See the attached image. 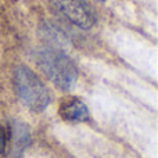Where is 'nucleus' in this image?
I'll return each mask as SVG.
<instances>
[{
    "instance_id": "obj_2",
    "label": "nucleus",
    "mask_w": 158,
    "mask_h": 158,
    "mask_svg": "<svg viewBox=\"0 0 158 158\" xmlns=\"http://www.w3.org/2000/svg\"><path fill=\"white\" fill-rule=\"evenodd\" d=\"M14 87L22 104L33 112H42L52 101L50 92L43 81L25 65L17 67L14 71Z\"/></svg>"
},
{
    "instance_id": "obj_3",
    "label": "nucleus",
    "mask_w": 158,
    "mask_h": 158,
    "mask_svg": "<svg viewBox=\"0 0 158 158\" xmlns=\"http://www.w3.org/2000/svg\"><path fill=\"white\" fill-rule=\"evenodd\" d=\"M57 10L72 24L82 29H90L96 24V15L85 0H52Z\"/></svg>"
},
{
    "instance_id": "obj_4",
    "label": "nucleus",
    "mask_w": 158,
    "mask_h": 158,
    "mask_svg": "<svg viewBox=\"0 0 158 158\" xmlns=\"http://www.w3.org/2000/svg\"><path fill=\"white\" fill-rule=\"evenodd\" d=\"M58 115L68 123L87 122L90 119V112L87 106L75 96H65L58 104Z\"/></svg>"
},
{
    "instance_id": "obj_5",
    "label": "nucleus",
    "mask_w": 158,
    "mask_h": 158,
    "mask_svg": "<svg viewBox=\"0 0 158 158\" xmlns=\"http://www.w3.org/2000/svg\"><path fill=\"white\" fill-rule=\"evenodd\" d=\"M8 132L4 126L0 125V156H4L7 153V148H8Z\"/></svg>"
},
{
    "instance_id": "obj_6",
    "label": "nucleus",
    "mask_w": 158,
    "mask_h": 158,
    "mask_svg": "<svg viewBox=\"0 0 158 158\" xmlns=\"http://www.w3.org/2000/svg\"><path fill=\"white\" fill-rule=\"evenodd\" d=\"M96 2H106V0H96Z\"/></svg>"
},
{
    "instance_id": "obj_1",
    "label": "nucleus",
    "mask_w": 158,
    "mask_h": 158,
    "mask_svg": "<svg viewBox=\"0 0 158 158\" xmlns=\"http://www.w3.org/2000/svg\"><path fill=\"white\" fill-rule=\"evenodd\" d=\"M38 67L57 87L69 92L78 82V69L72 60L56 49H40L36 52Z\"/></svg>"
}]
</instances>
